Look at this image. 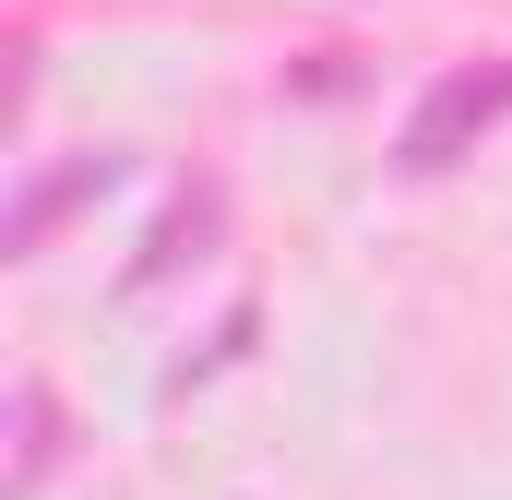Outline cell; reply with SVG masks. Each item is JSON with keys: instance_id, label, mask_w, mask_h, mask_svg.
I'll list each match as a JSON object with an SVG mask.
<instances>
[{"instance_id": "cell-1", "label": "cell", "mask_w": 512, "mask_h": 500, "mask_svg": "<svg viewBox=\"0 0 512 500\" xmlns=\"http://www.w3.org/2000/svg\"><path fill=\"white\" fill-rule=\"evenodd\" d=\"M501 120H512V60L441 72V84L405 108V131H393V167H405V179H441V167H465V155H477Z\"/></svg>"}, {"instance_id": "cell-2", "label": "cell", "mask_w": 512, "mask_h": 500, "mask_svg": "<svg viewBox=\"0 0 512 500\" xmlns=\"http://www.w3.org/2000/svg\"><path fill=\"white\" fill-rule=\"evenodd\" d=\"M12 417H24V453H12V489H36V477H48V453H60V417H48V393H36V381H24V405H12Z\"/></svg>"}]
</instances>
